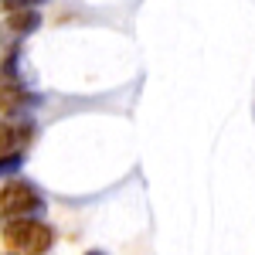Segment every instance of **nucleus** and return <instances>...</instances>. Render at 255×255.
Listing matches in <instances>:
<instances>
[{"label":"nucleus","mask_w":255,"mask_h":255,"mask_svg":"<svg viewBox=\"0 0 255 255\" xmlns=\"http://www.w3.org/2000/svg\"><path fill=\"white\" fill-rule=\"evenodd\" d=\"M7 255H17V252H7Z\"/></svg>","instance_id":"nucleus-9"},{"label":"nucleus","mask_w":255,"mask_h":255,"mask_svg":"<svg viewBox=\"0 0 255 255\" xmlns=\"http://www.w3.org/2000/svg\"><path fill=\"white\" fill-rule=\"evenodd\" d=\"M31 139V119H3L0 123V157L7 153H20Z\"/></svg>","instance_id":"nucleus-3"},{"label":"nucleus","mask_w":255,"mask_h":255,"mask_svg":"<svg viewBox=\"0 0 255 255\" xmlns=\"http://www.w3.org/2000/svg\"><path fill=\"white\" fill-rule=\"evenodd\" d=\"M24 167V157L20 153H7V157H0V177H14Z\"/></svg>","instance_id":"nucleus-6"},{"label":"nucleus","mask_w":255,"mask_h":255,"mask_svg":"<svg viewBox=\"0 0 255 255\" xmlns=\"http://www.w3.org/2000/svg\"><path fill=\"white\" fill-rule=\"evenodd\" d=\"M44 208V197L27 184V180H10L3 191H0V218H27Z\"/></svg>","instance_id":"nucleus-2"},{"label":"nucleus","mask_w":255,"mask_h":255,"mask_svg":"<svg viewBox=\"0 0 255 255\" xmlns=\"http://www.w3.org/2000/svg\"><path fill=\"white\" fill-rule=\"evenodd\" d=\"M38 27H41V14L38 10H34V7H17V10H10V17H7V24H3V34L20 38V34L38 31Z\"/></svg>","instance_id":"nucleus-4"},{"label":"nucleus","mask_w":255,"mask_h":255,"mask_svg":"<svg viewBox=\"0 0 255 255\" xmlns=\"http://www.w3.org/2000/svg\"><path fill=\"white\" fill-rule=\"evenodd\" d=\"M85 255H106V252H85Z\"/></svg>","instance_id":"nucleus-8"},{"label":"nucleus","mask_w":255,"mask_h":255,"mask_svg":"<svg viewBox=\"0 0 255 255\" xmlns=\"http://www.w3.org/2000/svg\"><path fill=\"white\" fill-rule=\"evenodd\" d=\"M0 3H3L7 10H17V7H34L38 0H0Z\"/></svg>","instance_id":"nucleus-7"},{"label":"nucleus","mask_w":255,"mask_h":255,"mask_svg":"<svg viewBox=\"0 0 255 255\" xmlns=\"http://www.w3.org/2000/svg\"><path fill=\"white\" fill-rule=\"evenodd\" d=\"M24 92L20 89H14V85H3L0 89V113H7V109H20V102H24Z\"/></svg>","instance_id":"nucleus-5"},{"label":"nucleus","mask_w":255,"mask_h":255,"mask_svg":"<svg viewBox=\"0 0 255 255\" xmlns=\"http://www.w3.org/2000/svg\"><path fill=\"white\" fill-rule=\"evenodd\" d=\"M3 242L17 255H44L55 242V232L34 218H10L3 228Z\"/></svg>","instance_id":"nucleus-1"}]
</instances>
